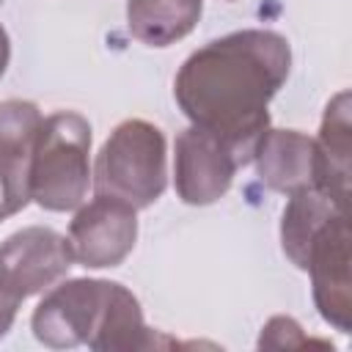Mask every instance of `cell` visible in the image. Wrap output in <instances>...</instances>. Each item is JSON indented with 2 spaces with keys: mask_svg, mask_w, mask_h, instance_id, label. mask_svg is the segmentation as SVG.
<instances>
[{
  "mask_svg": "<svg viewBox=\"0 0 352 352\" xmlns=\"http://www.w3.org/2000/svg\"><path fill=\"white\" fill-rule=\"evenodd\" d=\"M201 16V0H129V33L148 47H168L184 38Z\"/></svg>",
  "mask_w": 352,
  "mask_h": 352,
  "instance_id": "obj_13",
  "label": "cell"
},
{
  "mask_svg": "<svg viewBox=\"0 0 352 352\" xmlns=\"http://www.w3.org/2000/svg\"><path fill=\"white\" fill-rule=\"evenodd\" d=\"M19 302H22V297H19V294H16V292H14V289L0 278V338L11 330Z\"/></svg>",
  "mask_w": 352,
  "mask_h": 352,
  "instance_id": "obj_16",
  "label": "cell"
},
{
  "mask_svg": "<svg viewBox=\"0 0 352 352\" xmlns=\"http://www.w3.org/2000/svg\"><path fill=\"white\" fill-rule=\"evenodd\" d=\"M88 346L96 352H135V349L173 346V341L146 327L140 302L129 289H124L121 283H110L99 330L94 333Z\"/></svg>",
  "mask_w": 352,
  "mask_h": 352,
  "instance_id": "obj_12",
  "label": "cell"
},
{
  "mask_svg": "<svg viewBox=\"0 0 352 352\" xmlns=\"http://www.w3.org/2000/svg\"><path fill=\"white\" fill-rule=\"evenodd\" d=\"M314 187L346 209L349 201V94L330 99L314 140Z\"/></svg>",
  "mask_w": 352,
  "mask_h": 352,
  "instance_id": "obj_11",
  "label": "cell"
},
{
  "mask_svg": "<svg viewBox=\"0 0 352 352\" xmlns=\"http://www.w3.org/2000/svg\"><path fill=\"white\" fill-rule=\"evenodd\" d=\"M91 124L72 110L41 118L33 160L30 198L50 212H69L85 201L91 182Z\"/></svg>",
  "mask_w": 352,
  "mask_h": 352,
  "instance_id": "obj_2",
  "label": "cell"
},
{
  "mask_svg": "<svg viewBox=\"0 0 352 352\" xmlns=\"http://www.w3.org/2000/svg\"><path fill=\"white\" fill-rule=\"evenodd\" d=\"M289 41L272 30H236L195 50L179 69L173 96L184 116L223 138L239 165L270 126L267 104L286 82Z\"/></svg>",
  "mask_w": 352,
  "mask_h": 352,
  "instance_id": "obj_1",
  "label": "cell"
},
{
  "mask_svg": "<svg viewBox=\"0 0 352 352\" xmlns=\"http://www.w3.org/2000/svg\"><path fill=\"white\" fill-rule=\"evenodd\" d=\"M165 182V138L160 126L143 118L121 121L96 157V195H110L135 209H146L162 195Z\"/></svg>",
  "mask_w": 352,
  "mask_h": 352,
  "instance_id": "obj_3",
  "label": "cell"
},
{
  "mask_svg": "<svg viewBox=\"0 0 352 352\" xmlns=\"http://www.w3.org/2000/svg\"><path fill=\"white\" fill-rule=\"evenodd\" d=\"M239 168L231 146L204 126H187L176 138V192L184 204L204 206L223 198Z\"/></svg>",
  "mask_w": 352,
  "mask_h": 352,
  "instance_id": "obj_7",
  "label": "cell"
},
{
  "mask_svg": "<svg viewBox=\"0 0 352 352\" xmlns=\"http://www.w3.org/2000/svg\"><path fill=\"white\" fill-rule=\"evenodd\" d=\"M258 179L278 192H297L314 187V138L297 129H264L253 157Z\"/></svg>",
  "mask_w": 352,
  "mask_h": 352,
  "instance_id": "obj_10",
  "label": "cell"
},
{
  "mask_svg": "<svg viewBox=\"0 0 352 352\" xmlns=\"http://www.w3.org/2000/svg\"><path fill=\"white\" fill-rule=\"evenodd\" d=\"M135 239H138L135 206L110 195H96L74 214L69 226V245L74 261L91 270L121 264L132 253Z\"/></svg>",
  "mask_w": 352,
  "mask_h": 352,
  "instance_id": "obj_6",
  "label": "cell"
},
{
  "mask_svg": "<svg viewBox=\"0 0 352 352\" xmlns=\"http://www.w3.org/2000/svg\"><path fill=\"white\" fill-rule=\"evenodd\" d=\"M74 261L72 245L52 228L30 226L0 245V278L25 300L60 280Z\"/></svg>",
  "mask_w": 352,
  "mask_h": 352,
  "instance_id": "obj_8",
  "label": "cell"
},
{
  "mask_svg": "<svg viewBox=\"0 0 352 352\" xmlns=\"http://www.w3.org/2000/svg\"><path fill=\"white\" fill-rule=\"evenodd\" d=\"M0 220H3V214H0Z\"/></svg>",
  "mask_w": 352,
  "mask_h": 352,
  "instance_id": "obj_18",
  "label": "cell"
},
{
  "mask_svg": "<svg viewBox=\"0 0 352 352\" xmlns=\"http://www.w3.org/2000/svg\"><path fill=\"white\" fill-rule=\"evenodd\" d=\"M110 280L77 278L55 286L33 311V333L50 349L88 344L99 330Z\"/></svg>",
  "mask_w": 352,
  "mask_h": 352,
  "instance_id": "obj_4",
  "label": "cell"
},
{
  "mask_svg": "<svg viewBox=\"0 0 352 352\" xmlns=\"http://www.w3.org/2000/svg\"><path fill=\"white\" fill-rule=\"evenodd\" d=\"M3 3V0H0ZM8 58H11V47H8V33L3 30V25H0V77H3V72H6V66H8Z\"/></svg>",
  "mask_w": 352,
  "mask_h": 352,
  "instance_id": "obj_17",
  "label": "cell"
},
{
  "mask_svg": "<svg viewBox=\"0 0 352 352\" xmlns=\"http://www.w3.org/2000/svg\"><path fill=\"white\" fill-rule=\"evenodd\" d=\"M311 272L314 302L324 322L349 333L352 294H349V226L346 212L333 214L311 239L305 267Z\"/></svg>",
  "mask_w": 352,
  "mask_h": 352,
  "instance_id": "obj_5",
  "label": "cell"
},
{
  "mask_svg": "<svg viewBox=\"0 0 352 352\" xmlns=\"http://www.w3.org/2000/svg\"><path fill=\"white\" fill-rule=\"evenodd\" d=\"M41 113L33 102H0V214H16L30 201V160Z\"/></svg>",
  "mask_w": 352,
  "mask_h": 352,
  "instance_id": "obj_9",
  "label": "cell"
},
{
  "mask_svg": "<svg viewBox=\"0 0 352 352\" xmlns=\"http://www.w3.org/2000/svg\"><path fill=\"white\" fill-rule=\"evenodd\" d=\"M261 346H292V344H305V336L300 333V324L289 316H275L261 333Z\"/></svg>",
  "mask_w": 352,
  "mask_h": 352,
  "instance_id": "obj_15",
  "label": "cell"
},
{
  "mask_svg": "<svg viewBox=\"0 0 352 352\" xmlns=\"http://www.w3.org/2000/svg\"><path fill=\"white\" fill-rule=\"evenodd\" d=\"M338 212H346V209H341L316 187H305L289 195V204L283 209V223H280V242H283V253L300 270L305 267V253L314 234Z\"/></svg>",
  "mask_w": 352,
  "mask_h": 352,
  "instance_id": "obj_14",
  "label": "cell"
}]
</instances>
